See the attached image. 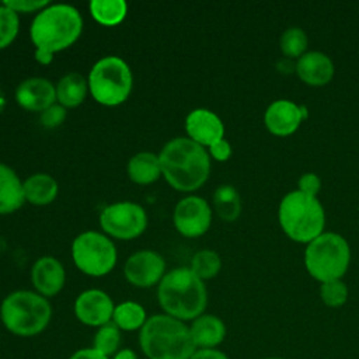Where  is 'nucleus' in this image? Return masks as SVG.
Listing matches in <instances>:
<instances>
[{"label": "nucleus", "mask_w": 359, "mask_h": 359, "mask_svg": "<svg viewBox=\"0 0 359 359\" xmlns=\"http://www.w3.org/2000/svg\"><path fill=\"white\" fill-rule=\"evenodd\" d=\"M185 130L191 140L203 147H209L224 136V125L222 119L213 111L206 108H196L187 115Z\"/></svg>", "instance_id": "2eb2a0df"}, {"label": "nucleus", "mask_w": 359, "mask_h": 359, "mask_svg": "<svg viewBox=\"0 0 359 359\" xmlns=\"http://www.w3.org/2000/svg\"><path fill=\"white\" fill-rule=\"evenodd\" d=\"M87 90L88 81L80 73H67L56 86V100L65 108H74L84 101Z\"/></svg>", "instance_id": "5701e85b"}, {"label": "nucleus", "mask_w": 359, "mask_h": 359, "mask_svg": "<svg viewBox=\"0 0 359 359\" xmlns=\"http://www.w3.org/2000/svg\"><path fill=\"white\" fill-rule=\"evenodd\" d=\"M351 262V247L338 233L324 231L304 251V266L320 283L341 279Z\"/></svg>", "instance_id": "0eeeda50"}, {"label": "nucleus", "mask_w": 359, "mask_h": 359, "mask_svg": "<svg viewBox=\"0 0 359 359\" xmlns=\"http://www.w3.org/2000/svg\"><path fill=\"white\" fill-rule=\"evenodd\" d=\"M306 115V107L297 105L290 100H276L266 108L264 123L273 136L286 137L299 129Z\"/></svg>", "instance_id": "4468645a"}, {"label": "nucleus", "mask_w": 359, "mask_h": 359, "mask_svg": "<svg viewBox=\"0 0 359 359\" xmlns=\"http://www.w3.org/2000/svg\"><path fill=\"white\" fill-rule=\"evenodd\" d=\"M24 196L32 205L45 206L52 203L57 196V182L53 177L48 174H34L27 178L24 182Z\"/></svg>", "instance_id": "4be33fe9"}, {"label": "nucleus", "mask_w": 359, "mask_h": 359, "mask_svg": "<svg viewBox=\"0 0 359 359\" xmlns=\"http://www.w3.org/2000/svg\"><path fill=\"white\" fill-rule=\"evenodd\" d=\"M25 202L24 185L17 172L0 163V215L18 210Z\"/></svg>", "instance_id": "aec40b11"}, {"label": "nucleus", "mask_w": 359, "mask_h": 359, "mask_svg": "<svg viewBox=\"0 0 359 359\" xmlns=\"http://www.w3.org/2000/svg\"><path fill=\"white\" fill-rule=\"evenodd\" d=\"M66 119V108L60 104H53L41 112V123L45 128H56Z\"/></svg>", "instance_id": "473e14b6"}, {"label": "nucleus", "mask_w": 359, "mask_h": 359, "mask_svg": "<svg viewBox=\"0 0 359 359\" xmlns=\"http://www.w3.org/2000/svg\"><path fill=\"white\" fill-rule=\"evenodd\" d=\"M278 220L290 240L309 244L324 233L325 212L317 196H310L296 189L282 198Z\"/></svg>", "instance_id": "39448f33"}, {"label": "nucleus", "mask_w": 359, "mask_h": 359, "mask_svg": "<svg viewBox=\"0 0 359 359\" xmlns=\"http://www.w3.org/2000/svg\"><path fill=\"white\" fill-rule=\"evenodd\" d=\"M129 178L139 185L156 182L161 175V164L158 154L150 151L136 153L128 163Z\"/></svg>", "instance_id": "412c9836"}, {"label": "nucleus", "mask_w": 359, "mask_h": 359, "mask_svg": "<svg viewBox=\"0 0 359 359\" xmlns=\"http://www.w3.org/2000/svg\"><path fill=\"white\" fill-rule=\"evenodd\" d=\"M119 344H121V331L111 321L98 328V331L94 335L93 348H95L105 356H109V355H115L118 352Z\"/></svg>", "instance_id": "c85d7f7f"}, {"label": "nucleus", "mask_w": 359, "mask_h": 359, "mask_svg": "<svg viewBox=\"0 0 359 359\" xmlns=\"http://www.w3.org/2000/svg\"><path fill=\"white\" fill-rule=\"evenodd\" d=\"M189 332L196 349H213L223 342L226 325L213 314H201L192 320Z\"/></svg>", "instance_id": "6ab92c4d"}, {"label": "nucleus", "mask_w": 359, "mask_h": 359, "mask_svg": "<svg viewBox=\"0 0 359 359\" xmlns=\"http://www.w3.org/2000/svg\"><path fill=\"white\" fill-rule=\"evenodd\" d=\"M139 342L147 359H191L196 351L189 327L168 314L147 318Z\"/></svg>", "instance_id": "20e7f679"}, {"label": "nucleus", "mask_w": 359, "mask_h": 359, "mask_svg": "<svg viewBox=\"0 0 359 359\" xmlns=\"http://www.w3.org/2000/svg\"><path fill=\"white\" fill-rule=\"evenodd\" d=\"M209 156L215 158L216 161H227L231 156V144L223 137L215 143H212L209 147Z\"/></svg>", "instance_id": "f704fd0d"}, {"label": "nucleus", "mask_w": 359, "mask_h": 359, "mask_svg": "<svg viewBox=\"0 0 359 359\" xmlns=\"http://www.w3.org/2000/svg\"><path fill=\"white\" fill-rule=\"evenodd\" d=\"M83 31L80 11L69 4H49L34 18L29 34L35 45V60L49 65L53 53L73 45Z\"/></svg>", "instance_id": "f257e3e1"}, {"label": "nucleus", "mask_w": 359, "mask_h": 359, "mask_svg": "<svg viewBox=\"0 0 359 359\" xmlns=\"http://www.w3.org/2000/svg\"><path fill=\"white\" fill-rule=\"evenodd\" d=\"M114 359H137V356L132 349H121L114 355Z\"/></svg>", "instance_id": "4c0bfd02"}, {"label": "nucleus", "mask_w": 359, "mask_h": 359, "mask_svg": "<svg viewBox=\"0 0 359 359\" xmlns=\"http://www.w3.org/2000/svg\"><path fill=\"white\" fill-rule=\"evenodd\" d=\"M20 29L18 14L10 7L0 6V49L7 48L17 36Z\"/></svg>", "instance_id": "c756f323"}, {"label": "nucleus", "mask_w": 359, "mask_h": 359, "mask_svg": "<svg viewBox=\"0 0 359 359\" xmlns=\"http://www.w3.org/2000/svg\"><path fill=\"white\" fill-rule=\"evenodd\" d=\"M266 359H283V358H266Z\"/></svg>", "instance_id": "58836bf2"}, {"label": "nucleus", "mask_w": 359, "mask_h": 359, "mask_svg": "<svg viewBox=\"0 0 359 359\" xmlns=\"http://www.w3.org/2000/svg\"><path fill=\"white\" fill-rule=\"evenodd\" d=\"M146 318V311L143 306H140L136 302H122L114 309L112 314V323L123 331H135L140 330Z\"/></svg>", "instance_id": "a878e982"}, {"label": "nucleus", "mask_w": 359, "mask_h": 359, "mask_svg": "<svg viewBox=\"0 0 359 359\" xmlns=\"http://www.w3.org/2000/svg\"><path fill=\"white\" fill-rule=\"evenodd\" d=\"M100 224L102 230L114 238L132 240L146 230L147 215L144 209L135 202H115L102 209Z\"/></svg>", "instance_id": "9d476101"}, {"label": "nucleus", "mask_w": 359, "mask_h": 359, "mask_svg": "<svg viewBox=\"0 0 359 359\" xmlns=\"http://www.w3.org/2000/svg\"><path fill=\"white\" fill-rule=\"evenodd\" d=\"M164 258L151 250H142L132 254L123 266L126 280L137 287H150L160 283L165 275Z\"/></svg>", "instance_id": "f8f14e48"}, {"label": "nucleus", "mask_w": 359, "mask_h": 359, "mask_svg": "<svg viewBox=\"0 0 359 359\" xmlns=\"http://www.w3.org/2000/svg\"><path fill=\"white\" fill-rule=\"evenodd\" d=\"M320 189H321V180L314 172H306L297 181V191L306 195L317 196Z\"/></svg>", "instance_id": "72a5a7b5"}, {"label": "nucleus", "mask_w": 359, "mask_h": 359, "mask_svg": "<svg viewBox=\"0 0 359 359\" xmlns=\"http://www.w3.org/2000/svg\"><path fill=\"white\" fill-rule=\"evenodd\" d=\"M172 220L177 231L184 237H201L210 227L212 209L201 196H185L175 205Z\"/></svg>", "instance_id": "9b49d317"}, {"label": "nucleus", "mask_w": 359, "mask_h": 359, "mask_svg": "<svg viewBox=\"0 0 359 359\" xmlns=\"http://www.w3.org/2000/svg\"><path fill=\"white\" fill-rule=\"evenodd\" d=\"M17 104L32 112H43L56 101V87L43 77H31L15 88Z\"/></svg>", "instance_id": "dca6fc26"}, {"label": "nucleus", "mask_w": 359, "mask_h": 359, "mask_svg": "<svg viewBox=\"0 0 359 359\" xmlns=\"http://www.w3.org/2000/svg\"><path fill=\"white\" fill-rule=\"evenodd\" d=\"M309 46V38L306 32L299 27H290L280 35L279 48L282 53L289 59H299L306 53Z\"/></svg>", "instance_id": "cd10ccee"}, {"label": "nucleus", "mask_w": 359, "mask_h": 359, "mask_svg": "<svg viewBox=\"0 0 359 359\" xmlns=\"http://www.w3.org/2000/svg\"><path fill=\"white\" fill-rule=\"evenodd\" d=\"M191 359H229L226 353L213 348V349H196Z\"/></svg>", "instance_id": "e433bc0d"}, {"label": "nucleus", "mask_w": 359, "mask_h": 359, "mask_svg": "<svg viewBox=\"0 0 359 359\" xmlns=\"http://www.w3.org/2000/svg\"><path fill=\"white\" fill-rule=\"evenodd\" d=\"M31 279L36 293L43 297H52L63 289L66 272L59 259L46 255L35 261L32 265Z\"/></svg>", "instance_id": "f3484780"}, {"label": "nucleus", "mask_w": 359, "mask_h": 359, "mask_svg": "<svg viewBox=\"0 0 359 359\" xmlns=\"http://www.w3.org/2000/svg\"><path fill=\"white\" fill-rule=\"evenodd\" d=\"M213 206L224 222H234L241 213V198L233 185H220L213 194Z\"/></svg>", "instance_id": "393cba45"}, {"label": "nucleus", "mask_w": 359, "mask_h": 359, "mask_svg": "<svg viewBox=\"0 0 359 359\" xmlns=\"http://www.w3.org/2000/svg\"><path fill=\"white\" fill-rule=\"evenodd\" d=\"M294 70L303 83L313 87L328 84L335 73L331 57L320 50H310L300 56L296 62Z\"/></svg>", "instance_id": "a211bd4d"}, {"label": "nucleus", "mask_w": 359, "mask_h": 359, "mask_svg": "<svg viewBox=\"0 0 359 359\" xmlns=\"http://www.w3.org/2000/svg\"><path fill=\"white\" fill-rule=\"evenodd\" d=\"M133 76L128 63L118 56L100 59L90 70L88 90L93 98L107 107L126 101L132 91Z\"/></svg>", "instance_id": "6e6552de"}, {"label": "nucleus", "mask_w": 359, "mask_h": 359, "mask_svg": "<svg viewBox=\"0 0 359 359\" xmlns=\"http://www.w3.org/2000/svg\"><path fill=\"white\" fill-rule=\"evenodd\" d=\"M116 248L102 233L84 231L72 244V257L76 266L88 276H104L116 264Z\"/></svg>", "instance_id": "1a4fd4ad"}, {"label": "nucleus", "mask_w": 359, "mask_h": 359, "mask_svg": "<svg viewBox=\"0 0 359 359\" xmlns=\"http://www.w3.org/2000/svg\"><path fill=\"white\" fill-rule=\"evenodd\" d=\"M128 13V4L123 0H93L90 3L91 17L104 27L121 24Z\"/></svg>", "instance_id": "b1692460"}, {"label": "nucleus", "mask_w": 359, "mask_h": 359, "mask_svg": "<svg viewBox=\"0 0 359 359\" xmlns=\"http://www.w3.org/2000/svg\"><path fill=\"white\" fill-rule=\"evenodd\" d=\"M4 6L10 7L13 11L18 13H34L42 11L49 6L48 0H4Z\"/></svg>", "instance_id": "2f4dec72"}, {"label": "nucleus", "mask_w": 359, "mask_h": 359, "mask_svg": "<svg viewBox=\"0 0 359 359\" xmlns=\"http://www.w3.org/2000/svg\"><path fill=\"white\" fill-rule=\"evenodd\" d=\"M320 297L328 307H341L348 300V286L341 279L321 283Z\"/></svg>", "instance_id": "7c9ffc66"}, {"label": "nucleus", "mask_w": 359, "mask_h": 359, "mask_svg": "<svg viewBox=\"0 0 359 359\" xmlns=\"http://www.w3.org/2000/svg\"><path fill=\"white\" fill-rule=\"evenodd\" d=\"M52 307L46 297L31 290H15L4 297L0 306V320L14 335L34 337L49 324Z\"/></svg>", "instance_id": "423d86ee"}, {"label": "nucleus", "mask_w": 359, "mask_h": 359, "mask_svg": "<svg viewBox=\"0 0 359 359\" xmlns=\"http://www.w3.org/2000/svg\"><path fill=\"white\" fill-rule=\"evenodd\" d=\"M158 158L161 174L177 191H196L209 178L210 156L203 146L189 137H175L167 142Z\"/></svg>", "instance_id": "f03ea898"}, {"label": "nucleus", "mask_w": 359, "mask_h": 359, "mask_svg": "<svg viewBox=\"0 0 359 359\" xmlns=\"http://www.w3.org/2000/svg\"><path fill=\"white\" fill-rule=\"evenodd\" d=\"M69 359H108V356H105L104 353H101L100 351L91 346V348H83L76 351Z\"/></svg>", "instance_id": "c9c22d12"}, {"label": "nucleus", "mask_w": 359, "mask_h": 359, "mask_svg": "<svg viewBox=\"0 0 359 359\" xmlns=\"http://www.w3.org/2000/svg\"><path fill=\"white\" fill-rule=\"evenodd\" d=\"M222 268V259L219 254L213 250H201L192 259L189 269L202 280L215 278Z\"/></svg>", "instance_id": "bb28decb"}, {"label": "nucleus", "mask_w": 359, "mask_h": 359, "mask_svg": "<svg viewBox=\"0 0 359 359\" xmlns=\"http://www.w3.org/2000/svg\"><path fill=\"white\" fill-rule=\"evenodd\" d=\"M157 300L165 314L181 320H195L208 304L205 282L189 268L180 266L163 276L157 289Z\"/></svg>", "instance_id": "7ed1b4c3"}, {"label": "nucleus", "mask_w": 359, "mask_h": 359, "mask_svg": "<svg viewBox=\"0 0 359 359\" xmlns=\"http://www.w3.org/2000/svg\"><path fill=\"white\" fill-rule=\"evenodd\" d=\"M112 299L100 289L81 292L74 302V314L77 320L88 327H102L112 321Z\"/></svg>", "instance_id": "ddd939ff"}]
</instances>
